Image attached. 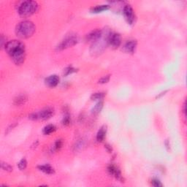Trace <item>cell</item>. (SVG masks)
<instances>
[{
    "label": "cell",
    "mask_w": 187,
    "mask_h": 187,
    "mask_svg": "<svg viewBox=\"0 0 187 187\" xmlns=\"http://www.w3.org/2000/svg\"><path fill=\"white\" fill-rule=\"evenodd\" d=\"M38 4L34 1L23 2L19 7V13L23 18H26L33 15L37 12Z\"/></svg>",
    "instance_id": "3"
},
{
    "label": "cell",
    "mask_w": 187,
    "mask_h": 187,
    "mask_svg": "<svg viewBox=\"0 0 187 187\" xmlns=\"http://www.w3.org/2000/svg\"><path fill=\"white\" fill-rule=\"evenodd\" d=\"M106 132H107V127L105 126H102L99 129V130L97 132V140L98 142H102L105 138V136H106Z\"/></svg>",
    "instance_id": "13"
},
{
    "label": "cell",
    "mask_w": 187,
    "mask_h": 187,
    "mask_svg": "<svg viewBox=\"0 0 187 187\" xmlns=\"http://www.w3.org/2000/svg\"><path fill=\"white\" fill-rule=\"evenodd\" d=\"M109 80H110V75H106L104 76L103 78H102L99 81V83H102V84H104V83H108L109 81Z\"/></svg>",
    "instance_id": "24"
},
{
    "label": "cell",
    "mask_w": 187,
    "mask_h": 187,
    "mask_svg": "<svg viewBox=\"0 0 187 187\" xmlns=\"http://www.w3.org/2000/svg\"><path fill=\"white\" fill-rule=\"evenodd\" d=\"M5 48L16 64L20 65L24 61L26 56L25 46L21 42L18 40L10 41L7 43Z\"/></svg>",
    "instance_id": "1"
},
{
    "label": "cell",
    "mask_w": 187,
    "mask_h": 187,
    "mask_svg": "<svg viewBox=\"0 0 187 187\" xmlns=\"http://www.w3.org/2000/svg\"><path fill=\"white\" fill-rule=\"evenodd\" d=\"M102 107H103L102 102H99L97 104H96V105L94 107L93 109H92V113L93 114H95V115H96V114H98L102 110Z\"/></svg>",
    "instance_id": "17"
},
{
    "label": "cell",
    "mask_w": 187,
    "mask_h": 187,
    "mask_svg": "<svg viewBox=\"0 0 187 187\" xmlns=\"http://www.w3.org/2000/svg\"><path fill=\"white\" fill-rule=\"evenodd\" d=\"M109 8H110V6L107 5H98V6L92 9V12H94V13H98V12H101L102 11H105V10H108Z\"/></svg>",
    "instance_id": "15"
},
{
    "label": "cell",
    "mask_w": 187,
    "mask_h": 187,
    "mask_svg": "<svg viewBox=\"0 0 187 187\" xmlns=\"http://www.w3.org/2000/svg\"><path fill=\"white\" fill-rule=\"evenodd\" d=\"M1 167H2V169L5 170V171H8V172L12 171V168L11 166H10V164H8V163L3 162V161H2V164H1Z\"/></svg>",
    "instance_id": "19"
},
{
    "label": "cell",
    "mask_w": 187,
    "mask_h": 187,
    "mask_svg": "<svg viewBox=\"0 0 187 187\" xmlns=\"http://www.w3.org/2000/svg\"><path fill=\"white\" fill-rule=\"evenodd\" d=\"M27 166V161L25 159H22L21 161H19V170H25Z\"/></svg>",
    "instance_id": "20"
},
{
    "label": "cell",
    "mask_w": 187,
    "mask_h": 187,
    "mask_svg": "<svg viewBox=\"0 0 187 187\" xmlns=\"http://www.w3.org/2000/svg\"><path fill=\"white\" fill-rule=\"evenodd\" d=\"M136 47H137V41L135 40H128L125 43L123 46V50L126 53L132 54L135 52Z\"/></svg>",
    "instance_id": "9"
},
{
    "label": "cell",
    "mask_w": 187,
    "mask_h": 187,
    "mask_svg": "<svg viewBox=\"0 0 187 187\" xmlns=\"http://www.w3.org/2000/svg\"><path fill=\"white\" fill-rule=\"evenodd\" d=\"M104 97V93H95L92 94V97H91V99H92V100H100V99H102Z\"/></svg>",
    "instance_id": "18"
},
{
    "label": "cell",
    "mask_w": 187,
    "mask_h": 187,
    "mask_svg": "<svg viewBox=\"0 0 187 187\" xmlns=\"http://www.w3.org/2000/svg\"><path fill=\"white\" fill-rule=\"evenodd\" d=\"M27 99H28V97H27L26 94H20V95L16 97L15 99H14V105H16V106H20V105H24L27 101Z\"/></svg>",
    "instance_id": "12"
},
{
    "label": "cell",
    "mask_w": 187,
    "mask_h": 187,
    "mask_svg": "<svg viewBox=\"0 0 187 187\" xmlns=\"http://www.w3.org/2000/svg\"><path fill=\"white\" fill-rule=\"evenodd\" d=\"M56 130V126L52 124H49L48 126H45V128L43 129V134L45 135H50V134L53 133V132H55Z\"/></svg>",
    "instance_id": "16"
},
{
    "label": "cell",
    "mask_w": 187,
    "mask_h": 187,
    "mask_svg": "<svg viewBox=\"0 0 187 187\" xmlns=\"http://www.w3.org/2000/svg\"><path fill=\"white\" fill-rule=\"evenodd\" d=\"M105 148H107V150H108V151L109 152V153H110V152L112 151V148H111V146H109V145H106V146H105Z\"/></svg>",
    "instance_id": "27"
},
{
    "label": "cell",
    "mask_w": 187,
    "mask_h": 187,
    "mask_svg": "<svg viewBox=\"0 0 187 187\" xmlns=\"http://www.w3.org/2000/svg\"><path fill=\"white\" fill-rule=\"evenodd\" d=\"M102 34V31L96 29L94 31H92L89 34L86 35V41L89 42V43H94L97 42L99 38L101 37Z\"/></svg>",
    "instance_id": "8"
},
{
    "label": "cell",
    "mask_w": 187,
    "mask_h": 187,
    "mask_svg": "<svg viewBox=\"0 0 187 187\" xmlns=\"http://www.w3.org/2000/svg\"><path fill=\"white\" fill-rule=\"evenodd\" d=\"M5 40H6V38H5L4 36L2 35L1 36V46H2V48H3V47L5 46V45L4 44Z\"/></svg>",
    "instance_id": "26"
},
{
    "label": "cell",
    "mask_w": 187,
    "mask_h": 187,
    "mask_svg": "<svg viewBox=\"0 0 187 187\" xmlns=\"http://www.w3.org/2000/svg\"><path fill=\"white\" fill-rule=\"evenodd\" d=\"M151 184H152V186H154L155 187H161L163 186L162 183H161V181H159V180H158L157 178H154L152 180Z\"/></svg>",
    "instance_id": "22"
},
{
    "label": "cell",
    "mask_w": 187,
    "mask_h": 187,
    "mask_svg": "<svg viewBox=\"0 0 187 187\" xmlns=\"http://www.w3.org/2000/svg\"><path fill=\"white\" fill-rule=\"evenodd\" d=\"M121 44V37L119 34L111 33L110 34L108 39V45L111 46L112 48L116 49Z\"/></svg>",
    "instance_id": "7"
},
{
    "label": "cell",
    "mask_w": 187,
    "mask_h": 187,
    "mask_svg": "<svg viewBox=\"0 0 187 187\" xmlns=\"http://www.w3.org/2000/svg\"><path fill=\"white\" fill-rule=\"evenodd\" d=\"M35 29V26L32 21H24L16 26V33L19 37L26 39L33 35Z\"/></svg>",
    "instance_id": "2"
},
{
    "label": "cell",
    "mask_w": 187,
    "mask_h": 187,
    "mask_svg": "<svg viewBox=\"0 0 187 187\" xmlns=\"http://www.w3.org/2000/svg\"><path fill=\"white\" fill-rule=\"evenodd\" d=\"M38 169L42 172H45V174H48V175H51L55 172L54 169L52 168L51 166L48 164L45 165H40V166H38Z\"/></svg>",
    "instance_id": "14"
},
{
    "label": "cell",
    "mask_w": 187,
    "mask_h": 187,
    "mask_svg": "<svg viewBox=\"0 0 187 187\" xmlns=\"http://www.w3.org/2000/svg\"><path fill=\"white\" fill-rule=\"evenodd\" d=\"M78 42V38L75 34H70V35L67 36L63 40L61 43L56 47V50H63L64 49H67L70 47L74 46Z\"/></svg>",
    "instance_id": "5"
},
{
    "label": "cell",
    "mask_w": 187,
    "mask_h": 187,
    "mask_svg": "<svg viewBox=\"0 0 187 187\" xmlns=\"http://www.w3.org/2000/svg\"><path fill=\"white\" fill-rule=\"evenodd\" d=\"M54 109L51 108H45L39 112L33 113L29 116V118L31 120L33 121H36V120H43V121H45L48 120L52 117L54 115Z\"/></svg>",
    "instance_id": "4"
},
{
    "label": "cell",
    "mask_w": 187,
    "mask_h": 187,
    "mask_svg": "<svg viewBox=\"0 0 187 187\" xmlns=\"http://www.w3.org/2000/svg\"><path fill=\"white\" fill-rule=\"evenodd\" d=\"M62 145H63V142L61 140H56V142L55 143V145H54V150L55 151H58L59 150L60 148L62 147Z\"/></svg>",
    "instance_id": "21"
},
{
    "label": "cell",
    "mask_w": 187,
    "mask_h": 187,
    "mask_svg": "<svg viewBox=\"0 0 187 187\" xmlns=\"http://www.w3.org/2000/svg\"><path fill=\"white\" fill-rule=\"evenodd\" d=\"M62 123H63V124H64V125H68V124H70V116H65V117L64 118V120H63Z\"/></svg>",
    "instance_id": "25"
},
{
    "label": "cell",
    "mask_w": 187,
    "mask_h": 187,
    "mask_svg": "<svg viewBox=\"0 0 187 187\" xmlns=\"http://www.w3.org/2000/svg\"><path fill=\"white\" fill-rule=\"evenodd\" d=\"M45 84H46L48 87L54 88V87H56L58 84H59V78L56 75H50L45 79Z\"/></svg>",
    "instance_id": "11"
},
{
    "label": "cell",
    "mask_w": 187,
    "mask_h": 187,
    "mask_svg": "<svg viewBox=\"0 0 187 187\" xmlns=\"http://www.w3.org/2000/svg\"><path fill=\"white\" fill-rule=\"evenodd\" d=\"M123 14L129 24H132L134 23L135 19V13H134L133 9L130 5H125V7L123 9Z\"/></svg>",
    "instance_id": "6"
},
{
    "label": "cell",
    "mask_w": 187,
    "mask_h": 187,
    "mask_svg": "<svg viewBox=\"0 0 187 187\" xmlns=\"http://www.w3.org/2000/svg\"><path fill=\"white\" fill-rule=\"evenodd\" d=\"M108 173L110 175L113 176L116 179L119 180V181H122V175H121V172L120 170L117 167L113 164H110L108 168Z\"/></svg>",
    "instance_id": "10"
},
{
    "label": "cell",
    "mask_w": 187,
    "mask_h": 187,
    "mask_svg": "<svg viewBox=\"0 0 187 187\" xmlns=\"http://www.w3.org/2000/svg\"><path fill=\"white\" fill-rule=\"evenodd\" d=\"M76 72V70L75 68H72V67H70V68H67L66 70H64V75H70V74H72L73 73V72Z\"/></svg>",
    "instance_id": "23"
}]
</instances>
